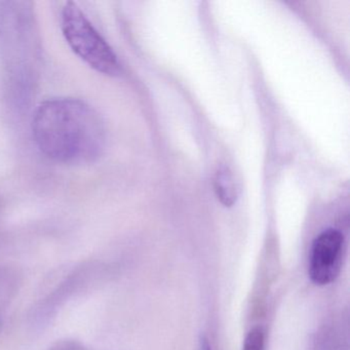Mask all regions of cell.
I'll list each match as a JSON object with an SVG mask.
<instances>
[{"instance_id":"cell-1","label":"cell","mask_w":350,"mask_h":350,"mask_svg":"<svg viewBox=\"0 0 350 350\" xmlns=\"http://www.w3.org/2000/svg\"><path fill=\"white\" fill-rule=\"evenodd\" d=\"M32 131L40 150L58 163H93L105 148L106 129L101 116L81 100L57 98L40 104Z\"/></svg>"},{"instance_id":"cell-2","label":"cell","mask_w":350,"mask_h":350,"mask_svg":"<svg viewBox=\"0 0 350 350\" xmlns=\"http://www.w3.org/2000/svg\"><path fill=\"white\" fill-rule=\"evenodd\" d=\"M61 27L69 46L92 68L111 77L120 72L118 57L75 3L63 7Z\"/></svg>"},{"instance_id":"cell-3","label":"cell","mask_w":350,"mask_h":350,"mask_svg":"<svg viewBox=\"0 0 350 350\" xmlns=\"http://www.w3.org/2000/svg\"><path fill=\"white\" fill-rule=\"evenodd\" d=\"M344 237L337 229L323 231L313 241L309 260V278L317 286L333 282L341 270Z\"/></svg>"},{"instance_id":"cell-4","label":"cell","mask_w":350,"mask_h":350,"mask_svg":"<svg viewBox=\"0 0 350 350\" xmlns=\"http://www.w3.org/2000/svg\"><path fill=\"white\" fill-rule=\"evenodd\" d=\"M214 190L217 198L226 208H230L239 198L237 182L232 172L222 165L217 170L214 176Z\"/></svg>"},{"instance_id":"cell-5","label":"cell","mask_w":350,"mask_h":350,"mask_svg":"<svg viewBox=\"0 0 350 350\" xmlns=\"http://www.w3.org/2000/svg\"><path fill=\"white\" fill-rule=\"evenodd\" d=\"M265 335L262 327H254L249 332L243 343V350H264Z\"/></svg>"},{"instance_id":"cell-6","label":"cell","mask_w":350,"mask_h":350,"mask_svg":"<svg viewBox=\"0 0 350 350\" xmlns=\"http://www.w3.org/2000/svg\"><path fill=\"white\" fill-rule=\"evenodd\" d=\"M200 350H212L210 343L206 338H202V341H200Z\"/></svg>"}]
</instances>
